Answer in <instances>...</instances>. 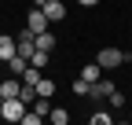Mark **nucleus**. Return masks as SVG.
<instances>
[{
	"mask_svg": "<svg viewBox=\"0 0 132 125\" xmlns=\"http://www.w3.org/2000/svg\"><path fill=\"white\" fill-rule=\"evenodd\" d=\"M125 59H128V55H125L121 48H114V44H110V48H99V52H95V62H99L103 70H118Z\"/></svg>",
	"mask_w": 132,
	"mask_h": 125,
	"instance_id": "obj_1",
	"label": "nucleus"
},
{
	"mask_svg": "<svg viewBox=\"0 0 132 125\" xmlns=\"http://www.w3.org/2000/svg\"><path fill=\"white\" fill-rule=\"evenodd\" d=\"M26 29H29L33 37H37V33H44V29H52V22H48L44 7H33V11H29V19H26Z\"/></svg>",
	"mask_w": 132,
	"mask_h": 125,
	"instance_id": "obj_2",
	"label": "nucleus"
},
{
	"mask_svg": "<svg viewBox=\"0 0 132 125\" xmlns=\"http://www.w3.org/2000/svg\"><path fill=\"white\" fill-rule=\"evenodd\" d=\"M22 114H26V103L15 96V99H4V107H0V118L4 121H22Z\"/></svg>",
	"mask_w": 132,
	"mask_h": 125,
	"instance_id": "obj_3",
	"label": "nucleus"
},
{
	"mask_svg": "<svg viewBox=\"0 0 132 125\" xmlns=\"http://www.w3.org/2000/svg\"><path fill=\"white\" fill-rule=\"evenodd\" d=\"M44 15H48V22H62L66 19V4H62V0H48V4H44Z\"/></svg>",
	"mask_w": 132,
	"mask_h": 125,
	"instance_id": "obj_4",
	"label": "nucleus"
},
{
	"mask_svg": "<svg viewBox=\"0 0 132 125\" xmlns=\"http://www.w3.org/2000/svg\"><path fill=\"white\" fill-rule=\"evenodd\" d=\"M114 88H118V85H114L110 77H99V81L92 85V92H88V96H95V99H106V96H110Z\"/></svg>",
	"mask_w": 132,
	"mask_h": 125,
	"instance_id": "obj_5",
	"label": "nucleus"
},
{
	"mask_svg": "<svg viewBox=\"0 0 132 125\" xmlns=\"http://www.w3.org/2000/svg\"><path fill=\"white\" fill-rule=\"evenodd\" d=\"M19 88H22V77H7V81H0V96H4V99H15Z\"/></svg>",
	"mask_w": 132,
	"mask_h": 125,
	"instance_id": "obj_6",
	"label": "nucleus"
},
{
	"mask_svg": "<svg viewBox=\"0 0 132 125\" xmlns=\"http://www.w3.org/2000/svg\"><path fill=\"white\" fill-rule=\"evenodd\" d=\"M15 52H19V41H15V37H7V33H0V59H11Z\"/></svg>",
	"mask_w": 132,
	"mask_h": 125,
	"instance_id": "obj_7",
	"label": "nucleus"
},
{
	"mask_svg": "<svg viewBox=\"0 0 132 125\" xmlns=\"http://www.w3.org/2000/svg\"><path fill=\"white\" fill-rule=\"evenodd\" d=\"M33 44H37V52H52V48H55V33H52V29H44V33L33 37Z\"/></svg>",
	"mask_w": 132,
	"mask_h": 125,
	"instance_id": "obj_8",
	"label": "nucleus"
},
{
	"mask_svg": "<svg viewBox=\"0 0 132 125\" xmlns=\"http://www.w3.org/2000/svg\"><path fill=\"white\" fill-rule=\"evenodd\" d=\"M81 77H85L88 85H95L99 77H103V66H99V62H85V66H81Z\"/></svg>",
	"mask_w": 132,
	"mask_h": 125,
	"instance_id": "obj_9",
	"label": "nucleus"
},
{
	"mask_svg": "<svg viewBox=\"0 0 132 125\" xmlns=\"http://www.w3.org/2000/svg\"><path fill=\"white\" fill-rule=\"evenodd\" d=\"M26 66H29V59H26V55H19V52L7 59V70H11L15 77H22V70H26Z\"/></svg>",
	"mask_w": 132,
	"mask_h": 125,
	"instance_id": "obj_10",
	"label": "nucleus"
},
{
	"mask_svg": "<svg viewBox=\"0 0 132 125\" xmlns=\"http://www.w3.org/2000/svg\"><path fill=\"white\" fill-rule=\"evenodd\" d=\"M55 88H59V85L52 81V77H40V81H37V96H48V99H52V96H55Z\"/></svg>",
	"mask_w": 132,
	"mask_h": 125,
	"instance_id": "obj_11",
	"label": "nucleus"
},
{
	"mask_svg": "<svg viewBox=\"0 0 132 125\" xmlns=\"http://www.w3.org/2000/svg\"><path fill=\"white\" fill-rule=\"evenodd\" d=\"M19 99H22V103L29 107L33 99H37V88H33V85H26V81H22V88H19Z\"/></svg>",
	"mask_w": 132,
	"mask_h": 125,
	"instance_id": "obj_12",
	"label": "nucleus"
},
{
	"mask_svg": "<svg viewBox=\"0 0 132 125\" xmlns=\"http://www.w3.org/2000/svg\"><path fill=\"white\" fill-rule=\"evenodd\" d=\"M88 121H92V125H110V121H114V114H106V111H92V114H88Z\"/></svg>",
	"mask_w": 132,
	"mask_h": 125,
	"instance_id": "obj_13",
	"label": "nucleus"
},
{
	"mask_svg": "<svg viewBox=\"0 0 132 125\" xmlns=\"http://www.w3.org/2000/svg\"><path fill=\"white\" fill-rule=\"evenodd\" d=\"M48 118H52L55 125H70V114H66L62 107H59V111H48Z\"/></svg>",
	"mask_w": 132,
	"mask_h": 125,
	"instance_id": "obj_14",
	"label": "nucleus"
},
{
	"mask_svg": "<svg viewBox=\"0 0 132 125\" xmlns=\"http://www.w3.org/2000/svg\"><path fill=\"white\" fill-rule=\"evenodd\" d=\"M73 92H77V96H88V92H92V85L85 81V77H77V81H73Z\"/></svg>",
	"mask_w": 132,
	"mask_h": 125,
	"instance_id": "obj_15",
	"label": "nucleus"
},
{
	"mask_svg": "<svg viewBox=\"0 0 132 125\" xmlns=\"http://www.w3.org/2000/svg\"><path fill=\"white\" fill-rule=\"evenodd\" d=\"M29 62H33V66H40V70H44V66H48V52H33V55H29Z\"/></svg>",
	"mask_w": 132,
	"mask_h": 125,
	"instance_id": "obj_16",
	"label": "nucleus"
},
{
	"mask_svg": "<svg viewBox=\"0 0 132 125\" xmlns=\"http://www.w3.org/2000/svg\"><path fill=\"white\" fill-rule=\"evenodd\" d=\"M106 99H110L114 107H121V103H125V92H118V88H114V92H110V96H106Z\"/></svg>",
	"mask_w": 132,
	"mask_h": 125,
	"instance_id": "obj_17",
	"label": "nucleus"
},
{
	"mask_svg": "<svg viewBox=\"0 0 132 125\" xmlns=\"http://www.w3.org/2000/svg\"><path fill=\"white\" fill-rule=\"evenodd\" d=\"M77 4H85V7H95V4H99V0H77Z\"/></svg>",
	"mask_w": 132,
	"mask_h": 125,
	"instance_id": "obj_18",
	"label": "nucleus"
},
{
	"mask_svg": "<svg viewBox=\"0 0 132 125\" xmlns=\"http://www.w3.org/2000/svg\"><path fill=\"white\" fill-rule=\"evenodd\" d=\"M44 4H48V0H33V7H44Z\"/></svg>",
	"mask_w": 132,
	"mask_h": 125,
	"instance_id": "obj_19",
	"label": "nucleus"
},
{
	"mask_svg": "<svg viewBox=\"0 0 132 125\" xmlns=\"http://www.w3.org/2000/svg\"><path fill=\"white\" fill-rule=\"evenodd\" d=\"M0 107H4V96H0Z\"/></svg>",
	"mask_w": 132,
	"mask_h": 125,
	"instance_id": "obj_20",
	"label": "nucleus"
}]
</instances>
